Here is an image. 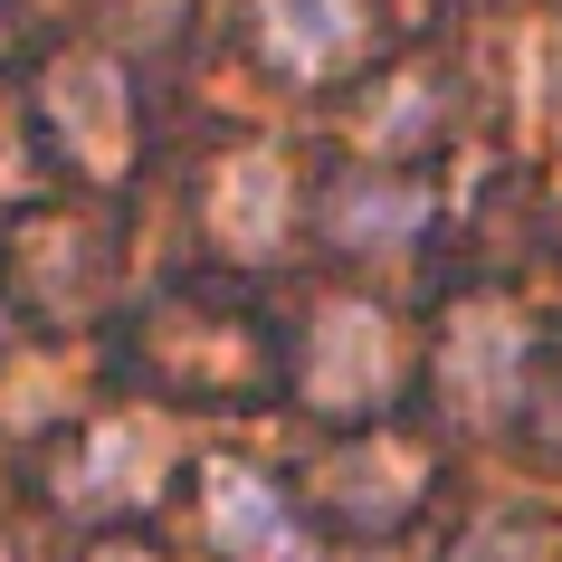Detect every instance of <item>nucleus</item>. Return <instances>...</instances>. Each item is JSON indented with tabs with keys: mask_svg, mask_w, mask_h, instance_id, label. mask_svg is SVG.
<instances>
[{
	"mask_svg": "<svg viewBox=\"0 0 562 562\" xmlns=\"http://www.w3.org/2000/svg\"><path fill=\"white\" fill-rule=\"evenodd\" d=\"M286 220H296V181L277 172V153L220 162V181H210V229H220V248L277 258V248H286Z\"/></svg>",
	"mask_w": 562,
	"mask_h": 562,
	"instance_id": "20e7f679",
	"label": "nucleus"
},
{
	"mask_svg": "<svg viewBox=\"0 0 562 562\" xmlns=\"http://www.w3.org/2000/svg\"><path fill=\"white\" fill-rule=\"evenodd\" d=\"M429 191L419 181H391V172H344L325 201V238L334 248H401V238H419V220H429Z\"/></svg>",
	"mask_w": 562,
	"mask_h": 562,
	"instance_id": "423d86ee",
	"label": "nucleus"
},
{
	"mask_svg": "<svg viewBox=\"0 0 562 562\" xmlns=\"http://www.w3.org/2000/svg\"><path fill=\"white\" fill-rule=\"evenodd\" d=\"M87 562H162V553H144V543H95Z\"/></svg>",
	"mask_w": 562,
	"mask_h": 562,
	"instance_id": "9d476101",
	"label": "nucleus"
},
{
	"mask_svg": "<svg viewBox=\"0 0 562 562\" xmlns=\"http://www.w3.org/2000/svg\"><path fill=\"white\" fill-rule=\"evenodd\" d=\"M153 458H162V429H144V419H105V429L87 439V458H77V476H67L58 496H67V505L153 496Z\"/></svg>",
	"mask_w": 562,
	"mask_h": 562,
	"instance_id": "6e6552de",
	"label": "nucleus"
},
{
	"mask_svg": "<svg viewBox=\"0 0 562 562\" xmlns=\"http://www.w3.org/2000/svg\"><path fill=\"white\" fill-rule=\"evenodd\" d=\"M458 562H533V543H525V515H496V525H476V543Z\"/></svg>",
	"mask_w": 562,
	"mask_h": 562,
	"instance_id": "1a4fd4ad",
	"label": "nucleus"
},
{
	"mask_svg": "<svg viewBox=\"0 0 562 562\" xmlns=\"http://www.w3.org/2000/svg\"><path fill=\"white\" fill-rule=\"evenodd\" d=\"M258 38H267V67L277 77H334V67L362 58V38H372V0H258Z\"/></svg>",
	"mask_w": 562,
	"mask_h": 562,
	"instance_id": "f03ea898",
	"label": "nucleus"
},
{
	"mask_svg": "<svg viewBox=\"0 0 562 562\" xmlns=\"http://www.w3.org/2000/svg\"><path fill=\"white\" fill-rule=\"evenodd\" d=\"M401 382V344H391V315L372 305H325L315 334H305V401L315 411H372Z\"/></svg>",
	"mask_w": 562,
	"mask_h": 562,
	"instance_id": "f257e3e1",
	"label": "nucleus"
},
{
	"mask_svg": "<svg viewBox=\"0 0 562 562\" xmlns=\"http://www.w3.org/2000/svg\"><path fill=\"white\" fill-rule=\"evenodd\" d=\"M48 115H58V134L87 153L95 172H115V162H124V124H134V105H124V77L105 58H67L58 77H48Z\"/></svg>",
	"mask_w": 562,
	"mask_h": 562,
	"instance_id": "39448f33",
	"label": "nucleus"
},
{
	"mask_svg": "<svg viewBox=\"0 0 562 562\" xmlns=\"http://www.w3.org/2000/svg\"><path fill=\"white\" fill-rule=\"evenodd\" d=\"M201 515H210V543L229 562H305L296 505L277 496V476H258V468H210L201 476Z\"/></svg>",
	"mask_w": 562,
	"mask_h": 562,
	"instance_id": "7ed1b4c3",
	"label": "nucleus"
},
{
	"mask_svg": "<svg viewBox=\"0 0 562 562\" xmlns=\"http://www.w3.org/2000/svg\"><path fill=\"white\" fill-rule=\"evenodd\" d=\"M515 362H525V334L505 325V315H468V325H448V344H439V372H448V391H458L468 411H505V401H515Z\"/></svg>",
	"mask_w": 562,
	"mask_h": 562,
	"instance_id": "0eeeda50",
	"label": "nucleus"
}]
</instances>
